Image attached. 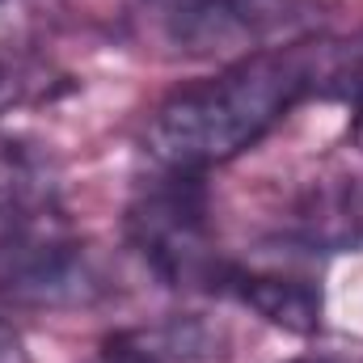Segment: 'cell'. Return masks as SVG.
<instances>
[{"label": "cell", "instance_id": "6da1fadb", "mask_svg": "<svg viewBox=\"0 0 363 363\" xmlns=\"http://www.w3.org/2000/svg\"><path fill=\"white\" fill-rule=\"evenodd\" d=\"M330 77L334 68L325 43L250 51L216 77L190 81L169 93L148 118L144 148L157 169L207 174L267 140Z\"/></svg>", "mask_w": 363, "mask_h": 363}, {"label": "cell", "instance_id": "277c9868", "mask_svg": "<svg viewBox=\"0 0 363 363\" xmlns=\"http://www.w3.org/2000/svg\"><path fill=\"white\" fill-rule=\"evenodd\" d=\"M169 34L186 51H220L267 38L283 26L287 0H148Z\"/></svg>", "mask_w": 363, "mask_h": 363}, {"label": "cell", "instance_id": "9c48e42d", "mask_svg": "<svg viewBox=\"0 0 363 363\" xmlns=\"http://www.w3.org/2000/svg\"><path fill=\"white\" fill-rule=\"evenodd\" d=\"M0 363H30V351H26L21 334L9 321H0Z\"/></svg>", "mask_w": 363, "mask_h": 363}, {"label": "cell", "instance_id": "8fae6325", "mask_svg": "<svg viewBox=\"0 0 363 363\" xmlns=\"http://www.w3.org/2000/svg\"><path fill=\"white\" fill-rule=\"evenodd\" d=\"M291 363H338V359H291Z\"/></svg>", "mask_w": 363, "mask_h": 363}, {"label": "cell", "instance_id": "3957f363", "mask_svg": "<svg viewBox=\"0 0 363 363\" xmlns=\"http://www.w3.org/2000/svg\"><path fill=\"white\" fill-rule=\"evenodd\" d=\"M97 271L89 250L43 216L21 220V228L0 245V291L21 304H85L97 296Z\"/></svg>", "mask_w": 363, "mask_h": 363}, {"label": "cell", "instance_id": "7c38bea8", "mask_svg": "<svg viewBox=\"0 0 363 363\" xmlns=\"http://www.w3.org/2000/svg\"><path fill=\"white\" fill-rule=\"evenodd\" d=\"M9 4H17V0H0V17H4V9H9Z\"/></svg>", "mask_w": 363, "mask_h": 363}, {"label": "cell", "instance_id": "ba28073f", "mask_svg": "<svg viewBox=\"0 0 363 363\" xmlns=\"http://www.w3.org/2000/svg\"><path fill=\"white\" fill-rule=\"evenodd\" d=\"M51 207V178H47V165L13 144V140H0V211L4 216H17V220H30V216H43Z\"/></svg>", "mask_w": 363, "mask_h": 363}, {"label": "cell", "instance_id": "8992f818", "mask_svg": "<svg viewBox=\"0 0 363 363\" xmlns=\"http://www.w3.org/2000/svg\"><path fill=\"white\" fill-rule=\"evenodd\" d=\"M220 334L203 321H161L152 330H123L97 347L89 363H199L220 355Z\"/></svg>", "mask_w": 363, "mask_h": 363}, {"label": "cell", "instance_id": "5b68a950", "mask_svg": "<svg viewBox=\"0 0 363 363\" xmlns=\"http://www.w3.org/2000/svg\"><path fill=\"white\" fill-rule=\"evenodd\" d=\"M216 291L237 296L245 308H254L258 317H267L271 325L287 330V334H313L321 325V287L308 274L224 262Z\"/></svg>", "mask_w": 363, "mask_h": 363}, {"label": "cell", "instance_id": "7a4b0ae2", "mask_svg": "<svg viewBox=\"0 0 363 363\" xmlns=\"http://www.w3.org/2000/svg\"><path fill=\"white\" fill-rule=\"evenodd\" d=\"M127 237L157 279L169 287H211L224 271V258L211 250L207 224V186L203 174L161 169L135 203L127 207Z\"/></svg>", "mask_w": 363, "mask_h": 363}, {"label": "cell", "instance_id": "52a82bcc", "mask_svg": "<svg viewBox=\"0 0 363 363\" xmlns=\"http://www.w3.org/2000/svg\"><path fill=\"white\" fill-rule=\"evenodd\" d=\"M304 250H363V178L317 190L296 216Z\"/></svg>", "mask_w": 363, "mask_h": 363}, {"label": "cell", "instance_id": "30bf717a", "mask_svg": "<svg viewBox=\"0 0 363 363\" xmlns=\"http://www.w3.org/2000/svg\"><path fill=\"white\" fill-rule=\"evenodd\" d=\"M351 144L363 152V81L351 85Z\"/></svg>", "mask_w": 363, "mask_h": 363}]
</instances>
